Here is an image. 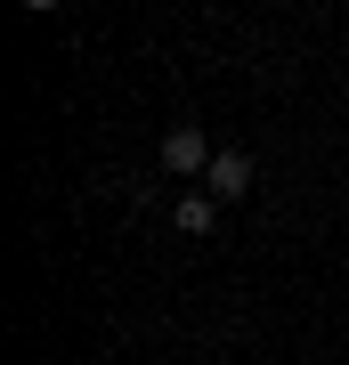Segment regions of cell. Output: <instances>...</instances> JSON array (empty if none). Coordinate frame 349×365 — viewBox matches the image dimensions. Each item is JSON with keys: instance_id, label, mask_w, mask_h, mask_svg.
<instances>
[{"instance_id": "cell-1", "label": "cell", "mask_w": 349, "mask_h": 365, "mask_svg": "<svg viewBox=\"0 0 349 365\" xmlns=\"http://www.w3.org/2000/svg\"><path fill=\"white\" fill-rule=\"evenodd\" d=\"M203 195H211V203H244V195H252V155L220 146V155H211V170H203Z\"/></svg>"}, {"instance_id": "cell-2", "label": "cell", "mask_w": 349, "mask_h": 365, "mask_svg": "<svg viewBox=\"0 0 349 365\" xmlns=\"http://www.w3.org/2000/svg\"><path fill=\"white\" fill-rule=\"evenodd\" d=\"M211 155H220V146H211L203 130H195V122H179V130H163V170H179V179H195V170H211Z\"/></svg>"}, {"instance_id": "cell-3", "label": "cell", "mask_w": 349, "mask_h": 365, "mask_svg": "<svg viewBox=\"0 0 349 365\" xmlns=\"http://www.w3.org/2000/svg\"><path fill=\"white\" fill-rule=\"evenodd\" d=\"M171 227H179V235H211V227H220V203H211V195H179V203H171Z\"/></svg>"}]
</instances>
